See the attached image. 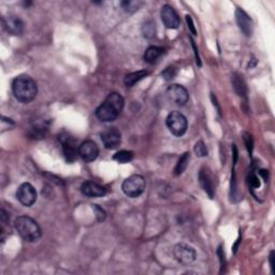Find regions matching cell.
<instances>
[{"label": "cell", "instance_id": "6da1fadb", "mask_svg": "<svg viewBox=\"0 0 275 275\" xmlns=\"http://www.w3.org/2000/svg\"><path fill=\"white\" fill-rule=\"evenodd\" d=\"M125 100L118 93H111L97 108L96 116L101 121H113L123 111Z\"/></svg>", "mask_w": 275, "mask_h": 275}, {"label": "cell", "instance_id": "7a4b0ae2", "mask_svg": "<svg viewBox=\"0 0 275 275\" xmlns=\"http://www.w3.org/2000/svg\"><path fill=\"white\" fill-rule=\"evenodd\" d=\"M12 91L18 101L23 102V104H28L36 98L38 87L33 78L26 74H22L16 76L13 80Z\"/></svg>", "mask_w": 275, "mask_h": 275}, {"label": "cell", "instance_id": "3957f363", "mask_svg": "<svg viewBox=\"0 0 275 275\" xmlns=\"http://www.w3.org/2000/svg\"><path fill=\"white\" fill-rule=\"evenodd\" d=\"M14 226L21 238L26 242H36L40 239L41 229L38 222L29 216H20L14 221Z\"/></svg>", "mask_w": 275, "mask_h": 275}, {"label": "cell", "instance_id": "277c9868", "mask_svg": "<svg viewBox=\"0 0 275 275\" xmlns=\"http://www.w3.org/2000/svg\"><path fill=\"white\" fill-rule=\"evenodd\" d=\"M165 124H167L171 133L174 134L175 137H182L187 131V118L181 112H171L165 119Z\"/></svg>", "mask_w": 275, "mask_h": 275}, {"label": "cell", "instance_id": "5b68a950", "mask_svg": "<svg viewBox=\"0 0 275 275\" xmlns=\"http://www.w3.org/2000/svg\"><path fill=\"white\" fill-rule=\"evenodd\" d=\"M145 189V178L142 175L133 174L123 183V191L126 196L137 198L143 194Z\"/></svg>", "mask_w": 275, "mask_h": 275}, {"label": "cell", "instance_id": "8992f818", "mask_svg": "<svg viewBox=\"0 0 275 275\" xmlns=\"http://www.w3.org/2000/svg\"><path fill=\"white\" fill-rule=\"evenodd\" d=\"M173 255L178 264L184 266L193 264L197 257L195 248L189 246L188 244H185V243H178V244L174 246Z\"/></svg>", "mask_w": 275, "mask_h": 275}, {"label": "cell", "instance_id": "52a82bcc", "mask_svg": "<svg viewBox=\"0 0 275 275\" xmlns=\"http://www.w3.org/2000/svg\"><path fill=\"white\" fill-rule=\"evenodd\" d=\"M59 141L62 145L63 156L68 163H73L79 156V148L76 145L75 140L70 137L68 133L63 132L59 136Z\"/></svg>", "mask_w": 275, "mask_h": 275}, {"label": "cell", "instance_id": "ba28073f", "mask_svg": "<svg viewBox=\"0 0 275 275\" xmlns=\"http://www.w3.org/2000/svg\"><path fill=\"white\" fill-rule=\"evenodd\" d=\"M167 97L168 99L178 107H183L189 100V94L187 89L182 85L172 84L167 89Z\"/></svg>", "mask_w": 275, "mask_h": 275}, {"label": "cell", "instance_id": "9c48e42d", "mask_svg": "<svg viewBox=\"0 0 275 275\" xmlns=\"http://www.w3.org/2000/svg\"><path fill=\"white\" fill-rule=\"evenodd\" d=\"M16 198L23 206L31 207L37 201V191L31 184L23 183L16 191Z\"/></svg>", "mask_w": 275, "mask_h": 275}, {"label": "cell", "instance_id": "30bf717a", "mask_svg": "<svg viewBox=\"0 0 275 275\" xmlns=\"http://www.w3.org/2000/svg\"><path fill=\"white\" fill-rule=\"evenodd\" d=\"M102 143L108 150L117 149L121 143V134L118 129L114 127L107 128V129L101 133Z\"/></svg>", "mask_w": 275, "mask_h": 275}, {"label": "cell", "instance_id": "8fae6325", "mask_svg": "<svg viewBox=\"0 0 275 275\" xmlns=\"http://www.w3.org/2000/svg\"><path fill=\"white\" fill-rule=\"evenodd\" d=\"M99 155L98 145L94 141L87 140L79 146V156L86 163H92L97 159Z\"/></svg>", "mask_w": 275, "mask_h": 275}, {"label": "cell", "instance_id": "7c38bea8", "mask_svg": "<svg viewBox=\"0 0 275 275\" xmlns=\"http://www.w3.org/2000/svg\"><path fill=\"white\" fill-rule=\"evenodd\" d=\"M162 20L165 26L169 29H176L180 26V17L176 13V11L169 4H165L162 8Z\"/></svg>", "mask_w": 275, "mask_h": 275}, {"label": "cell", "instance_id": "4fadbf2b", "mask_svg": "<svg viewBox=\"0 0 275 275\" xmlns=\"http://www.w3.org/2000/svg\"><path fill=\"white\" fill-rule=\"evenodd\" d=\"M235 18L236 23H238L240 29L242 30V33L247 37H251L253 34L254 29V24L252 18L248 16L245 11H243L242 9H236L235 11Z\"/></svg>", "mask_w": 275, "mask_h": 275}, {"label": "cell", "instance_id": "5bb4252c", "mask_svg": "<svg viewBox=\"0 0 275 275\" xmlns=\"http://www.w3.org/2000/svg\"><path fill=\"white\" fill-rule=\"evenodd\" d=\"M3 27L12 36H20L24 31V23L18 16L10 15L3 18Z\"/></svg>", "mask_w": 275, "mask_h": 275}, {"label": "cell", "instance_id": "9a60e30c", "mask_svg": "<svg viewBox=\"0 0 275 275\" xmlns=\"http://www.w3.org/2000/svg\"><path fill=\"white\" fill-rule=\"evenodd\" d=\"M81 191L83 195L86 197H89V198L104 197L107 194V190L104 186H101V185L95 183V182H91V181L83 183L82 187H81Z\"/></svg>", "mask_w": 275, "mask_h": 275}, {"label": "cell", "instance_id": "2e32d148", "mask_svg": "<svg viewBox=\"0 0 275 275\" xmlns=\"http://www.w3.org/2000/svg\"><path fill=\"white\" fill-rule=\"evenodd\" d=\"M199 182L201 184L202 188L204 191L210 196V198L214 197V183L212 181V177H211L209 171L206 168H202L200 170L199 173Z\"/></svg>", "mask_w": 275, "mask_h": 275}, {"label": "cell", "instance_id": "e0dca14e", "mask_svg": "<svg viewBox=\"0 0 275 275\" xmlns=\"http://www.w3.org/2000/svg\"><path fill=\"white\" fill-rule=\"evenodd\" d=\"M150 74L149 71H146V70H140V71L137 72H132L127 74L124 79V83L125 85L128 87H131L133 86L136 83H138L139 81H141L142 79L146 78Z\"/></svg>", "mask_w": 275, "mask_h": 275}, {"label": "cell", "instance_id": "ac0fdd59", "mask_svg": "<svg viewBox=\"0 0 275 275\" xmlns=\"http://www.w3.org/2000/svg\"><path fill=\"white\" fill-rule=\"evenodd\" d=\"M164 54V49L159 47H150L145 51L144 54V60L149 63L156 62L161 56Z\"/></svg>", "mask_w": 275, "mask_h": 275}, {"label": "cell", "instance_id": "d6986e66", "mask_svg": "<svg viewBox=\"0 0 275 275\" xmlns=\"http://www.w3.org/2000/svg\"><path fill=\"white\" fill-rule=\"evenodd\" d=\"M189 159H190V154L189 153H185V154L178 159V162L175 165V169H174V175L178 176L181 175L183 172L186 170L188 163H189Z\"/></svg>", "mask_w": 275, "mask_h": 275}, {"label": "cell", "instance_id": "ffe728a7", "mask_svg": "<svg viewBox=\"0 0 275 275\" xmlns=\"http://www.w3.org/2000/svg\"><path fill=\"white\" fill-rule=\"evenodd\" d=\"M233 85H234L235 92L239 94V96H243V97H246L247 89H246L245 82L243 81L241 75H238V74L234 75V78H233Z\"/></svg>", "mask_w": 275, "mask_h": 275}, {"label": "cell", "instance_id": "44dd1931", "mask_svg": "<svg viewBox=\"0 0 275 275\" xmlns=\"http://www.w3.org/2000/svg\"><path fill=\"white\" fill-rule=\"evenodd\" d=\"M133 156L134 154L131 151H120V152H117L116 154L113 156V159L119 164H127L132 161Z\"/></svg>", "mask_w": 275, "mask_h": 275}, {"label": "cell", "instance_id": "7402d4cb", "mask_svg": "<svg viewBox=\"0 0 275 275\" xmlns=\"http://www.w3.org/2000/svg\"><path fill=\"white\" fill-rule=\"evenodd\" d=\"M143 3L140 2V1H123L120 3L121 7H123L124 11H126L127 13H133V12H136L140 9Z\"/></svg>", "mask_w": 275, "mask_h": 275}, {"label": "cell", "instance_id": "603a6c76", "mask_svg": "<svg viewBox=\"0 0 275 275\" xmlns=\"http://www.w3.org/2000/svg\"><path fill=\"white\" fill-rule=\"evenodd\" d=\"M195 153L198 157H206L208 156V149L206 144L200 140V141H198L195 145Z\"/></svg>", "mask_w": 275, "mask_h": 275}, {"label": "cell", "instance_id": "cb8c5ba5", "mask_svg": "<svg viewBox=\"0 0 275 275\" xmlns=\"http://www.w3.org/2000/svg\"><path fill=\"white\" fill-rule=\"evenodd\" d=\"M143 34L144 37L151 38L155 35V26L153 23H146L143 26Z\"/></svg>", "mask_w": 275, "mask_h": 275}, {"label": "cell", "instance_id": "d4e9b609", "mask_svg": "<svg viewBox=\"0 0 275 275\" xmlns=\"http://www.w3.org/2000/svg\"><path fill=\"white\" fill-rule=\"evenodd\" d=\"M248 184H249V186L253 187V188H258L260 187V180H259V177L256 175L255 173H252L248 175Z\"/></svg>", "mask_w": 275, "mask_h": 275}, {"label": "cell", "instance_id": "484cf974", "mask_svg": "<svg viewBox=\"0 0 275 275\" xmlns=\"http://www.w3.org/2000/svg\"><path fill=\"white\" fill-rule=\"evenodd\" d=\"M162 75L164 76L165 80H172L176 75V69L173 67H169L165 70V71L162 73Z\"/></svg>", "mask_w": 275, "mask_h": 275}, {"label": "cell", "instance_id": "4316f807", "mask_svg": "<svg viewBox=\"0 0 275 275\" xmlns=\"http://www.w3.org/2000/svg\"><path fill=\"white\" fill-rule=\"evenodd\" d=\"M93 209L97 212V217H98V220L99 221H104L106 220V212L104 210H102L99 206H97V204H93Z\"/></svg>", "mask_w": 275, "mask_h": 275}, {"label": "cell", "instance_id": "83f0119b", "mask_svg": "<svg viewBox=\"0 0 275 275\" xmlns=\"http://www.w3.org/2000/svg\"><path fill=\"white\" fill-rule=\"evenodd\" d=\"M244 141L246 144L247 151L249 152V154H252L253 152V138L249 133H244Z\"/></svg>", "mask_w": 275, "mask_h": 275}, {"label": "cell", "instance_id": "f1b7e54d", "mask_svg": "<svg viewBox=\"0 0 275 275\" xmlns=\"http://www.w3.org/2000/svg\"><path fill=\"white\" fill-rule=\"evenodd\" d=\"M186 21H187V24H188V27L191 30V33H193L196 36L197 33H196V29H195V26H194V23H193V20H191V17L189 15H186Z\"/></svg>", "mask_w": 275, "mask_h": 275}, {"label": "cell", "instance_id": "f546056e", "mask_svg": "<svg viewBox=\"0 0 275 275\" xmlns=\"http://www.w3.org/2000/svg\"><path fill=\"white\" fill-rule=\"evenodd\" d=\"M273 259H274V252L272 251L270 253V257H269V260H270V266L272 269V272H274V265H273Z\"/></svg>", "mask_w": 275, "mask_h": 275}]
</instances>
